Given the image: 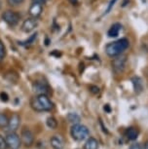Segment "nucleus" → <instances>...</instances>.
<instances>
[{
  "instance_id": "29",
  "label": "nucleus",
  "mask_w": 148,
  "mask_h": 149,
  "mask_svg": "<svg viewBox=\"0 0 148 149\" xmlns=\"http://www.w3.org/2000/svg\"><path fill=\"white\" fill-rule=\"evenodd\" d=\"M142 149H148V140L144 142V145L142 146Z\"/></svg>"
},
{
  "instance_id": "8",
  "label": "nucleus",
  "mask_w": 148,
  "mask_h": 149,
  "mask_svg": "<svg viewBox=\"0 0 148 149\" xmlns=\"http://www.w3.org/2000/svg\"><path fill=\"white\" fill-rule=\"evenodd\" d=\"M36 26H37V21L34 18H27L26 19H24L23 24H22V30L26 33H29L33 31L35 29Z\"/></svg>"
},
{
  "instance_id": "28",
  "label": "nucleus",
  "mask_w": 148,
  "mask_h": 149,
  "mask_svg": "<svg viewBox=\"0 0 148 149\" xmlns=\"http://www.w3.org/2000/svg\"><path fill=\"white\" fill-rule=\"evenodd\" d=\"M104 110H105V111H107V112H110V111H111V109H110V107H109V105H108V104L105 105V106H104Z\"/></svg>"
},
{
  "instance_id": "4",
  "label": "nucleus",
  "mask_w": 148,
  "mask_h": 149,
  "mask_svg": "<svg viewBox=\"0 0 148 149\" xmlns=\"http://www.w3.org/2000/svg\"><path fill=\"white\" fill-rule=\"evenodd\" d=\"M126 63H127V57L126 56H117L112 61V70L116 75L122 74L125 70Z\"/></svg>"
},
{
  "instance_id": "9",
  "label": "nucleus",
  "mask_w": 148,
  "mask_h": 149,
  "mask_svg": "<svg viewBox=\"0 0 148 149\" xmlns=\"http://www.w3.org/2000/svg\"><path fill=\"white\" fill-rule=\"evenodd\" d=\"M19 124H21V116L18 113H14L9 119L7 130L9 132H16L19 127Z\"/></svg>"
},
{
  "instance_id": "26",
  "label": "nucleus",
  "mask_w": 148,
  "mask_h": 149,
  "mask_svg": "<svg viewBox=\"0 0 148 149\" xmlns=\"http://www.w3.org/2000/svg\"><path fill=\"white\" fill-rule=\"evenodd\" d=\"M0 97H1L2 102H7L8 100V95L6 93H1V94H0Z\"/></svg>"
},
{
  "instance_id": "27",
  "label": "nucleus",
  "mask_w": 148,
  "mask_h": 149,
  "mask_svg": "<svg viewBox=\"0 0 148 149\" xmlns=\"http://www.w3.org/2000/svg\"><path fill=\"white\" fill-rule=\"evenodd\" d=\"M46 0H32V2H36V3H40V4H44Z\"/></svg>"
},
{
  "instance_id": "22",
  "label": "nucleus",
  "mask_w": 148,
  "mask_h": 149,
  "mask_svg": "<svg viewBox=\"0 0 148 149\" xmlns=\"http://www.w3.org/2000/svg\"><path fill=\"white\" fill-rule=\"evenodd\" d=\"M8 148V144L6 141V139L0 134V149H7Z\"/></svg>"
},
{
  "instance_id": "10",
  "label": "nucleus",
  "mask_w": 148,
  "mask_h": 149,
  "mask_svg": "<svg viewBox=\"0 0 148 149\" xmlns=\"http://www.w3.org/2000/svg\"><path fill=\"white\" fill-rule=\"evenodd\" d=\"M32 89L34 93L37 95H47L49 93V86L48 84L42 81H36L33 83Z\"/></svg>"
},
{
  "instance_id": "7",
  "label": "nucleus",
  "mask_w": 148,
  "mask_h": 149,
  "mask_svg": "<svg viewBox=\"0 0 148 149\" xmlns=\"http://www.w3.org/2000/svg\"><path fill=\"white\" fill-rule=\"evenodd\" d=\"M21 139L22 142L24 143L26 147H29L33 144L34 142V134L28 128L24 127L21 132Z\"/></svg>"
},
{
  "instance_id": "2",
  "label": "nucleus",
  "mask_w": 148,
  "mask_h": 149,
  "mask_svg": "<svg viewBox=\"0 0 148 149\" xmlns=\"http://www.w3.org/2000/svg\"><path fill=\"white\" fill-rule=\"evenodd\" d=\"M130 42L127 38H121L117 41L110 42L105 46V53L111 58H115L120 56L123 52L128 49Z\"/></svg>"
},
{
  "instance_id": "6",
  "label": "nucleus",
  "mask_w": 148,
  "mask_h": 149,
  "mask_svg": "<svg viewBox=\"0 0 148 149\" xmlns=\"http://www.w3.org/2000/svg\"><path fill=\"white\" fill-rule=\"evenodd\" d=\"M6 141L8 147L10 149H19L22 144V139L19 134H16V132H9L6 134Z\"/></svg>"
},
{
  "instance_id": "23",
  "label": "nucleus",
  "mask_w": 148,
  "mask_h": 149,
  "mask_svg": "<svg viewBox=\"0 0 148 149\" xmlns=\"http://www.w3.org/2000/svg\"><path fill=\"white\" fill-rule=\"evenodd\" d=\"M116 2H117V0H111V1H110V3L108 4V6H107V9L105 10V12H104V14H103V15H106V14L109 13L110 11L112 10V8H113L114 5H115Z\"/></svg>"
},
{
  "instance_id": "18",
  "label": "nucleus",
  "mask_w": 148,
  "mask_h": 149,
  "mask_svg": "<svg viewBox=\"0 0 148 149\" xmlns=\"http://www.w3.org/2000/svg\"><path fill=\"white\" fill-rule=\"evenodd\" d=\"M46 125L48 126L50 129H52V130H55V129L58 127V121L53 116L48 117L47 118V121H46Z\"/></svg>"
},
{
  "instance_id": "16",
  "label": "nucleus",
  "mask_w": 148,
  "mask_h": 149,
  "mask_svg": "<svg viewBox=\"0 0 148 149\" xmlns=\"http://www.w3.org/2000/svg\"><path fill=\"white\" fill-rule=\"evenodd\" d=\"M99 143L97 139L94 137H88L86 140L85 144H84V149H99Z\"/></svg>"
},
{
  "instance_id": "15",
  "label": "nucleus",
  "mask_w": 148,
  "mask_h": 149,
  "mask_svg": "<svg viewBox=\"0 0 148 149\" xmlns=\"http://www.w3.org/2000/svg\"><path fill=\"white\" fill-rule=\"evenodd\" d=\"M138 130L135 127H130L125 131V136L129 140H135L138 137Z\"/></svg>"
},
{
  "instance_id": "11",
  "label": "nucleus",
  "mask_w": 148,
  "mask_h": 149,
  "mask_svg": "<svg viewBox=\"0 0 148 149\" xmlns=\"http://www.w3.org/2000/svg\"><path fill=\"white\" fill-rule=\"evenodd\" d=\"M42 11H43V6L40 3H36V2H32V4L29 6L28 14L31 18L37 19L41 16Z\"/></svg>"
},
{
  "instance_id": "1",
  "label": "nucleus",
  "mask_w": 148,
  "mask_h": 149,
  "mask_svg": "<svg viewBox=\"0 0 148 149\" xmlns=\"http://www.w3.org/2000/svg\"><path fill=\"white\" fill-rule=\"evenodd\" d=\"M30 106L36 112L51 111L54 108V103L47 95H36L30 100Z\"/></svg>"
},
{
  "instance_id": "24",
  "label": "nucleus",
  "mask_w": 148,
  "mask_h": 149,
  "mask_svg": "<svg viewBox=\"0 0 148 149\" xmlns=\"http://www.w3.org/2000/svg\"><path fill=\"white\" fill-rule=\"evenodd\" d=\"M129 149H142V146L140 143L138 142H133L130 145Z\"/></svg>"
},
{
  "instance_id": "3",
  "label": "nucleus",
  "mask_w": 148,
  "mask_h": 149,
  "mask_svg": "<svg viewBox=\"0 0 148 149\" xmlns=\"http://www.w3.org/2000/svg\"><path fill=\"white\" fill-rule=\"evenodd\" d=\"M70 136L75 141L80 142L88 139L89 136H90V131L86 126L81 125L80 123L74 124L70 129Z\"/></svg>"
},
{
  "instance_id": "14",
  "label": "nucleus",
  "mask_w": 148,
  "mask_h": 149,
  "mask_svg": "<svg viewBox=\"0 0 148 149\" xmlns=\"http://www.w3.org/2000/svg\"><path fill=\"white\" fill-rule=\"evenodd\" d=\"M121 29H122V24H120V22L113 24L112 26H110V29H108V32H107L108 37H110V38L117 37V36L119 35V32L121 31Z\"/></svg>"
},
{
  "instance_id": "5",
  "label": "nucleus",
  "mask_w": 148,
  "mask_h": 149,
  "mask_svg": "<svg viewBox=\"0 0 148 149\" xmlns=\"http://www.w3.org/2000/svg\"><path fill=\"white\" fill-rule=\"evenodd\" d=\"M1 17H2V19L10 26H15L16 24H18L19 18H21L18 13L12 10L4 11V12L2 13Z\"/></svg>"
},
{
  "instance_id": "17",
  "label": "nucleus",
  "mask_w": 148,
  "mask_h": 149,
  "mask_svg": "<svg viewBox=\"0 0 148 149\" xmlns=\"http://www.w3.org/2000/svg\"><path fill=\"white\" fill-rule=\"evenodd\" d=\"M66 119L68 120L69 123H71L72 125L74 124H79L80 123V116L76 113H68L67 116H66Z\"/></svg>"
},
{
  "instance_id": "13",
  "label": "nucleus",
  "mask_w": 148,
  "mask_h": 149,
  "mask_svg": "<svg viewBox=\"0 0 148 149\" xmlns=\"http://www.w3.org/2000/svg\"><path fill=\"white\" fill-rule=\"evenodd\" d=\"M132 83L133 86V90H135V94H140L143 91V82L142 79L138 76H135L132 78Z\"/></svg>"
},
{
  "instance_id": "25",
  "label": "nucleus",
  "mask_w": 148,
  "mask_h": 149,
  "mask_svg": "<svg viewBox=\"0 0 148 149\" xmlns=\"http://www.w3.org/2000/svg\"><path fill=\"white\" fill-rule=\"evenodd\" d=\"M90 91H91L92 94L96 95V94H97V93L99 92V87H97V86H91L90 87Z\"/></svg>"
},
{
  "instance_id": "19",
  "label": "nucleus",
  "mask_w": 148,
  "mask_h": 149,
  "mask_svg": "<svg viewBox=\"0 0 148 149\" xmlns=\"http://www.w3.org/2000/svg\"><path fill=\"white\" fill-rule=\"evenodd\" d=\"M9 123V118L4 113H0V128H7Z\"/></svg>"
},
{
  "instance_id": "20",
  "label": "nucleus",
  "mask_w": 148,
  "mask_h": 149,
  "mask_svg": "<svg viewBox=\"0 0 148 149\" xmlns=\"http://www.w3.org/2000/svg\"><path fill=\"white\" fill-rule=\"evenodd\" d=\"M5 55H6V48H5L3 42L0 40V63L4 60Z\"/></svg>"
},
{
  "instance_id": "21",
  "label": "nucleus",
  "mask_w": 148,
  "mask_h": 149,
  "mask_svg": "<svg viewBox=\"0 0 148 149\" xmlns=\"http://www.w3.org/2000/svg\"><path fill=\"white\" fill-rule=\"evenodd\" d=\"M24 0H7V3L10 5V6H19L21 4L24 3Z\"/></svg>"
},
{
  "instance_id": "12",
  "label": "nucleus",
  "mask_w": 148,
  "mask_h": 149,
  "mask_svg": "<svg viewBox=\"0 0 148 149\" xmlns=\"http://www.w3.org/2000/svg\"><path fill=\"white\" fill-rule=\"evenodd\" d=\"M50 143H51V146L54 149H63V145H65V142H63V137L60 136H53L50 139Z\"/></svg>"
}]
</instances>
